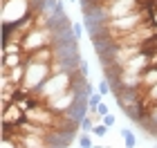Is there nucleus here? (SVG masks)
<instances>
[{"label": "nucleus", "instance_id": "obj_11", "mask_svg": "<svg viewBox=\"0 0 157 148\" xmlns=\"http://www.w3.org/2000/svg\"><path fill=\"white\" fill-rule=\"evenodd\" d=\"M103 123L108 126V128H112V126H115V115H112V112H108V115H103Z\"/></svg>", "mask_w": 157, "mask_h": 148}, {"label": "nucleus", "instance_id": "obj_9", "mask_svg": "<svg viewBox=\"0 0 157 148\" xmlns=\"http://www.w3.org/2000/svg\"><path fill=\"white\" fill-rule=\"evenodd\" d=\"M92 128H94V121H92L90 115H85L83 121H81V130H83V132H92Z\"/></svg>", "mask_w": 157, "mask_h": 148}, {"label": "nucleus", "instance_id": "obj_5", "mask_svg": "<svg viewBox=\"0 0 157 148\" xmlns=\"http://www.w3.org/2000/svg\"><path fill=\"white\" fill-rule=\"evenodd\" d=\"M25 70H27V65L25 63H20V65H16V67H11L9 70V81L11 83H16V85H20V83H23V79H25Z\"/></svg>", "mask_w": 157, "mask_h": 148}, {"label": "nucleus", "instance_id": "obj_6", "mask_svg": "<svg viewBox=\"0 0 157 148\" xmlns=\"http://www.w3.org/2000/svg\"><path fill=\"white\" fill-rule=\"evenodd\" d=\"M157 83V65H151L146 72H141V85L144 88H151Z\"/></svg>", "mask_w": 157, "mask_h": 148}, {"label": "nucleus", "instance_id": "obj_15", "mask_svg": "<svg viewBox=\"0 0 157 148\" xmlns=\"http://www.w3.org/2000/svg\"><path fill=\"white\" fill-rule=\"evenodd\" d=\"M70 2H74V0H70Z\"/></svg>", "mask_w": 157, "mask_h": 148}, {"label": "nucleus", "instance_id": "obj_8", "mask_svg": "<svg viewBox=\"0 0 157 148\" xmlns=\"http://www.w3.org/2000/svg\"><path fill=\"white\" fill-rule=\"evenodd\" d=\"M108 126H105L103 121H99V123H94V128H92V135H94V137H105V135H108Z\"/></svg>", "mask_w": 157, "mask_h": 148}, {"label": "nucleus", "instance_id": "obj_7", "mask_svg": "<svg viewBox=\"0 0 157 148\" xmlns=\"http://www.w3.org/2000/svg\"><path fill=\"white\" fill-rule=\"evenodd\" d=\"M121 139H124V144L128 148H135L137 146V137H135V132L130 128H121Z\"/></svg>", "mask_w": 157, "mask_h": 148}, {"label": "nucleus", "instance_id": "obj_2", "mask_svg": "<svg viewBox=\"0 0 157 148\" xmlns=\"http://www.w3.org/2000/svg\"><path fill=\"white\" fill-rule=\"evenodd\" d=\"M54 38H56V34L52 32V27H38V25H36L34 29H29V32L25 34L20 47H23L25 54H29V52H34V49H38V47L52 45Z\"/></svg>", "mask_w": 157, "mask_h": 148}, {"label": "nucleus", "instance_id": "obj_3", "mask_svg": "<svg viewBox=\"0 0 157 148\" xmlns=\"http://www.w3.org/2000/svg\"><path fill=\"white\" fill-rule=\"evenodd\" d=\"M25 119V110L20 108V105L16 101H11L9 105H7L5 110H0V121H7V123H20Z\"/></svg>", "mask_w": 157, "mask_h": 148}, {"label": "nucleus", "instance_id": "obj_4", "mask_svg": "<svg viewBox=\"0 0 157 148\" xmlns=\"http://www.w3.org/2000/svg\"><path fill=\"white\" fill-rule=\"evenodd\" d=\"M29 59L38 61V63H54L56 61V49H54V45L38 47V49H34V52H29Z\"/></svg>", "mask_w": 157, "mask_h": 148}, {"label": "nucleus", "instance_id": "obj_10", "mask_svg": "<svg viewBox=\"0 0 157 148\" xmlns=\"http://www.w3.org/2000/svg\"><path fill=\"white\" fill-rule=\"evenodd\" d=\"M92 144H94V142H92V135H90V132H83V135L78 137V146H81V148H90Z\"/></svg>", "mask_w": 157, "mask_h": 148}, {"label": "nucleus", "instance_id": "obj_12", "mask_svg": "<svg viewBox=\"0 0 157 148\" xmlns=\"http://www.w3.org/2000/svg\"><path fill=\"white\" fill-rule=\"evenodd\" d=\"M72 29H74V36H76V38H81V36H83V25L74 23V25H72Z\"/></svg>", "mask_w": 157, "mask_h": 148}, {"label": "nucleus", "instance_id": "obj_13", "mask_svg": "<svg viewBox=\"0 0 157 148\" xmlns=\"http://www.w3.org/2000/svg\"><path fill=\"white\" fill-rule=\"evenodd\" d=\"M97 112H99V115H108V112H110V108H108V105H105V103L101 101V103L97 105Z\"/></svg>", "mask_w": 157, "mask_h": 148}, {"label": "nucleus", "instance_id": "obj_1", "mask_svg": "<svg viewBox=\"0 0 157 148\" xmlns=\"http://www.w3.org/2000/svg\"><path fill=\"white\" fill-rule=\"evenodd\" d=\"M25 79L20 83V92H34L36 88H40L49 76H52V63H38V61H32L27 59L25 61Z\"/></svg>", "mask_w": 157, "mask_h": 148}, {"label": "nucleus", "instance_id": "obj_14", "mask_svg": "<svg viewBox=\"0 0 157 148\" xmlns=\"http://www.w3.org/2000/svg\"><path fill=\"white\" fill-rule=\"evenodd\" d=\"M85 92H88V94H92V92H94V85H92L90 81H88V85H85Z\"/></svg>", "mask_w": 157, "mask_h": 148}]
</instances>
